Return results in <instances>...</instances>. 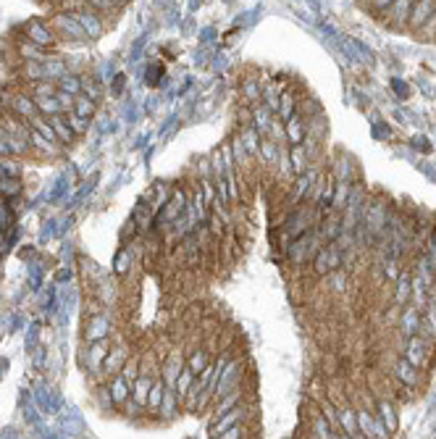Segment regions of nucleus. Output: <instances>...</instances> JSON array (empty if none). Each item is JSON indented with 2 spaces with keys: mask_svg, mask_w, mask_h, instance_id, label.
<instances>
[{
  "mask_svg": "<svg viewBox=\"0 0 436 439\" xmlns=\"http://www.w3.org/2000/svg\"><path fill=\"white\" fill-rule=\"evenodd\" d=\"M434 11H436L434 0H415V3H413V11L407 16L410 30H421L423 24H426V19L434 14Z\"/></svg>",
  "mask_w": 436,
  "mask_h": 439,
  "instance_id": "obj_2",
  "label": "nucleus"
},
{
  "mask_svg": "<svg viewBox=\"0 0 436 439\" xmlns=\"http://www.w3.org/2000/svg\"><path fill=\"white\" fill-rule=\"evenodd\" d=\"M0 190H3V192H16V190H19V184H16V179H11V184H0Z\"/></svg>",
  "mask_w": 436,
  "mask_h": 439,
  "instance_id": "obj_5",
  "label": "nucleus"
},
{
  "mask_svg": "<svg viewBox=\"0 0 436 439\" xmlns=\"http://www.w3.org/2000/svg\"><path fill=\"white\" fill-rule=\"evenodd\" d=\"M394 0H371V6H374V11H384V8H389Z\"/></svg>",
  "mask_w": 436,
  "mask_h": 439,
  "instance_id": "obj_4",
  "label": "nucleus"
},
{
  "mask_svg": "<svg viewBox=\"0 0 436 439\" xmlns=\"http://www.w3.org/2000/svg\"><path fill=\"white\" fill-rule=\"evenodd\" d=\"M413 3L415 0H394L389 6V11H387V24L394 27V30H402L407 24V16L413 11Z\"/></svg>",
  "mask_w": 436,
  "mask_h": 439,
  "instance_id": "obj_1",
  "label": "nucleus"
},
{
  "mask_svg": "<svg viewBox=\"0 0 436 439\" xmlns=\"http://www.w3.org/2000/svg\"><path fill=\"white\" fill-rule=\"evenodd\" d=\"M30 40L37 45H50L53 43V34H47V30H43V27L34 21V24H30Z\"/></svg>",
  "mask_w": 436,
  "mask_h": 439,
  "instance_id": "obj_3",
  "label": "nucleus"
}]
</instances>
